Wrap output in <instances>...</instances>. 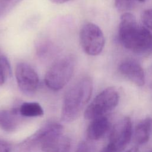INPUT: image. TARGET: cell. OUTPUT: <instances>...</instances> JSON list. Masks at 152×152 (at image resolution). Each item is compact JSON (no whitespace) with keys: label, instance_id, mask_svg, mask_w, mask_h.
I'll list each match as a JSON object with an SVG mask.
<instances>
[{"label":"cell","instance_id":"1","mask_svg":"<svg viewBox=\"0 0 152 152\" xmlns=\"http://www.w3.org/2000/svg\"><path fill=\"white\" fill-rule=\"evenodd\" d=\"M118 37L121 44L132 52L145 53L152 51V33L140 25L129 12H125L121 17Z\"/></svg>","mask_w":152,"mask_h":152},{"label":"cell","instance_id":"2","mask_svg":"<svg viewBox=\"0 0 152 152\" xmlns=\"http://www.w3.org/2000/svg\"><path fill=\"white\" fill-rule=\"evenodd\" d=\"M91 78L84 76L77 80L66 91L61 109V120L71 122L76 120L88 102L93 91Z\"/></svg>","mask_w":152,"mask_h":152},{"label":"cell","instance_id":"3","mask_svg":"<svg viewBox=\"0 0 152 152\" xmlns=\"http://www.w3.org/2000/svg\"><path fill=\"white\" fill-rule=\"evenodd\" d=\"M75 65L76 59L72 55H66L56 61L45 74L46 86L53 91L63 88L72 77Z\"/></svg>","mask_w":152,"mask_h":152},{"label":"cell","instance_id":"4","mask_svg":"<svg viewBox=\"0 0 152 152\" xmlns=\"http://www.w3.org/2000/svg\"><path fill=\"white\" fill-rule=\"evenodd\" d=\"M119 99L118 92L115 88H106L97 94L87 107L84 112L85 118L93 120L104 116L118 105Z\"/></svg>","mask_w":152,"mask_h":152},{"label":"cell","instance_id":"5","mask_svg":"<svg viewBox=\"0 0 152 152\" xmlns=\"http://www.w3.org/2000/svg\"><path fill=\"white\" fill-rule=\"evenodd\" d=\"M132 135V121L129 117H124L112 127L109 142L102 152L122 151L130 142Z\"/></svg>","mask_w":152,"mask_h":152},{"label":"cell","instance_id":"6","mask_svg":"<svg viewBox=\"0 0 152 152\" xmlns=\"http://www.w3.org/2000/svg\"><path fill=\"white\" fill-rule=\"evenodd\" d=\"M80 41L84 51L88 55L96 56L104 46V37L102 30L95 24H85L80 32Z\"/></svg>","mask_w":152,"mask_h":152},{"label":"cell","instance_id":"7","mask_svg":"<svg viewBox=\"0 0 152 152\" xmlns=\"http://www.w3.org/2000/svg\"><path fill=\"white\" fill-rule=\"evenodd\" d=\"M62 132L63 126L61 124L56 122L48 123L20 143L18 148L19 150L24 152L41 148L50 138L62 134Z\"/></svg>","mask_w":152,"mask_h":152},{"label":"cell","instance_id":"8","mask_svg":"<svg viewBox=\"0 0 152 152\" xmlns=\"http://www.w3.org/2000/svg\"><path fill=\"white\" fill-rule=\"evenodd\" d=\"M15 74L18 86L24 94L32 95L36 91L39 78L37 72L30 65L24 62L18 64Z\"/></svg>","mask_w":152,"mask_h":152},{"label":"cell","instance_id":"9","mask_svg":"<svg viewBox=\"0 0 152 152\" xmlns=\"http://www.w3.org/2000/svg\"><path fill=\"white\" fill-rule=\"evenodd\" d=\"M118 71L122 75L136 86H144V72L141 65L137 61L132 59L122 61L119 65Z\"/></svg>","mask_w":152,"mask_h":152},{"label":"cell","instance_id":"10","mask_svg":"<svg viewBox=\"0 0 152 152\" xmlns=\"http://www.w3.org/2000/svg\"><path fill=\"white\" fill-rule=\"evenodd\" d=\"M110 122L105 116L92 120L87 129V137L89 140L96 141L102 138L108 131Z\"/></svg>","mask_w":152,"mask_h":152},{"label":"cell","instance_id":"11","mask_svg":"<svg viewBox=\"0 0 152 152\" xmlns=\"http://www.w3.org/2000/svg\"><path fill=\"white\" fill-rule=\"evenodd\" d=\"M70 139L62 134L55 135L47 141L41 147L43 152H69Z\"/></svg>","mask_w":152,"mask_h":152},{"label":"cell","instance_id":"12","mask_svg":"<svg viewBox=\"0 0 152 152\" xmlns=\"http://www.w3.org/2000/svg\"><path fill=\"white\" fill-rule=\"evenodd\" d=\"M20 116L18 107L0 110V128L6 132L15 131L20 125Z\"/></svg>","mask_w":152,"mask_h":152},{"label":"cell","instance_id":"13","mask_svg":"<svg viewBox=\"0 0 152 152\" xmlns=\"http://www.w3.org/2000/svg\"><path fill=\"white\" fill-rule=\"evenodd\" d=\"M152 132V118H146L140 121L134 130V140L138 145L147 143Z\"/></svg>","mask_w":152,"mask_h":152},{"label":"cell","instance_id":"14","mask_svg":"<svg viewBox=\"0 0 152 152\" xmlns=\"http://www.w3.org/2000/svg\"><path fill=\"white\" fill-rule=\"evenodd\" d=\"M18 109L22 116L36 117L43 115V108L37 102H24L20 105Z\"/></svg>","mask_w":152,"mask_h":152},{"label":"cell","instance_id":"15","mask_svg":"<svg viewBox=\"0 0 152 152\" xmlns=\"http://www.w3.org/2000/svg\"><path fill=\"white\" fill-rule=\"evenodd\" d=\"M115 5L120 11L129 10L133 5V0H115Z\"/></svg>","mask_w":152,"mask_h":152},{"label":"cell","instance_id":"16","mask_svg":"<svg viewBox=\"0 0 152 152\" xmlns=\"http://www.w3.org/2000/svg\"><path fill=\"white\" fill-rule=\"evenodd\" d=\"M141 20L145 27L152 31V9L145 10L142 14Z\"/></svg>","mask_w":152,"mask_h":152},{"label":"cell","instance_id":"17","mask_svg":"<svg viewBox=\"0 0 152 152\" xmlns=\"http://www.w3.org/2000/svg\"><path fill=\"white\" fill-rule=\"evenodd\" d=\"M75 152H93L92 146L87 142H80Z\"/></svg>","mask_w":152,"mask_h":152},{"label":"cell","instance_id":"18","mask_svg":"<svg viewBox=\"0 0 152 152\" xmlns=\"http://www.w3.org/2000/svg\"><path fill=\"white\" fill-rule=\"evenodd\" d=\"M11 145L7 141L0 139V152H10Z\"/></svg>","mask_w":152,"mask_h":152},{"label":"cell","instance_id":"19","mask_svg":"<svg viewBox=\"0 0 152 152\" xmlns=\"http://www.w3.org/2000/svg\"><path fill=\"white\" fill-rule=\"evenodd\" d=\"M7 78V75L0 64V86H2L5 83Z\"/></svg>","mask_w":152,"mask_h":152},{"label":"cell","instance_id":"20","mask_svg":"<svg viewBox=\"0 0 152 152\" xmlns=\"http://www.w3.org/2000/svg\"><path fill=\"white\" fill-rule=\"evenodd\" d=\"M52 2L55 4H63L69 0H50Z\"/></svg>","mask_w":152,"mask_h":152},{"label":"cell","instance_id":"21","mask_svg":"<svg viewBox=\"0 0 152 152\" xmlns=\"http://www.w3.org/2000/svg\"><path fill=\"white\" fill-rule=\"evenodd\" d=\"M125 152H139V150L137 147H134Z\"/></svg>","mask_w":152,"mask_h":152},{"label":"cell","instance_id":"22","mask_svg":"<svg viewBox=\"0 0 152 152\" xmlns=\"http://www.w3.org/2000/svg\"><path fill=\"white\" fill-rule=\"evenodd\" d=\"M137 1H140V2H144V1H145L146 0H137Z\"/></svg>","mask_w":152,"mask_h":152}]
</instances>
